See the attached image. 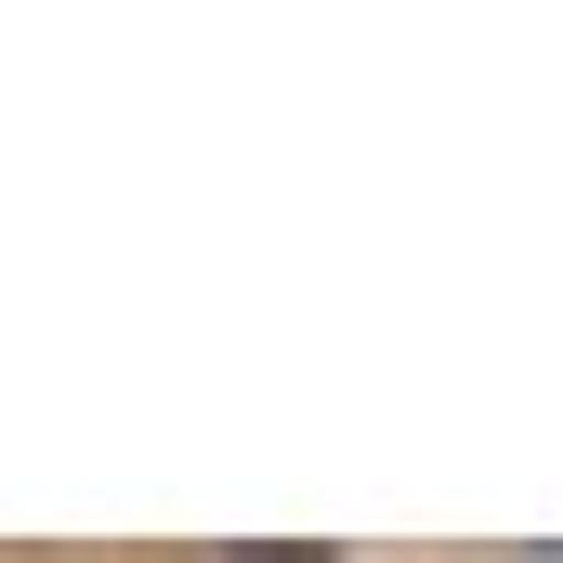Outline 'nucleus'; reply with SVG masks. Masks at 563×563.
I'll return each instance as SVG.
<instances>
[{
  "instance_id": "nucleus-1",
  "label": "nucleus",
  "mask_w": 563,
  "mask_h": 563,
  "mask_svg": "<svg viewBox=\"0 0 563 563\" xmlns=\"http://www.w3.org/2000/svg\"><path fill=\"white\" fill-rule=\"evenodd\" d=\"M250 563H314V551H250Z\"/></svg>"
},
{
  "instance_id": "nucleus-2",
  "label": "nucleus",
  "mask_w": 563,
  "mask_h": 563,
  "mask_svg": "<svg viewBox=\"0 0 563 563\" xmlns=\"http://www.w3.org/2000/svg\"><path fill=\"white\" fill-rule=\"evenodd\" d=\"M525 563H563V538H551V551H525Z\"/></svg>"
}]
</instances>
